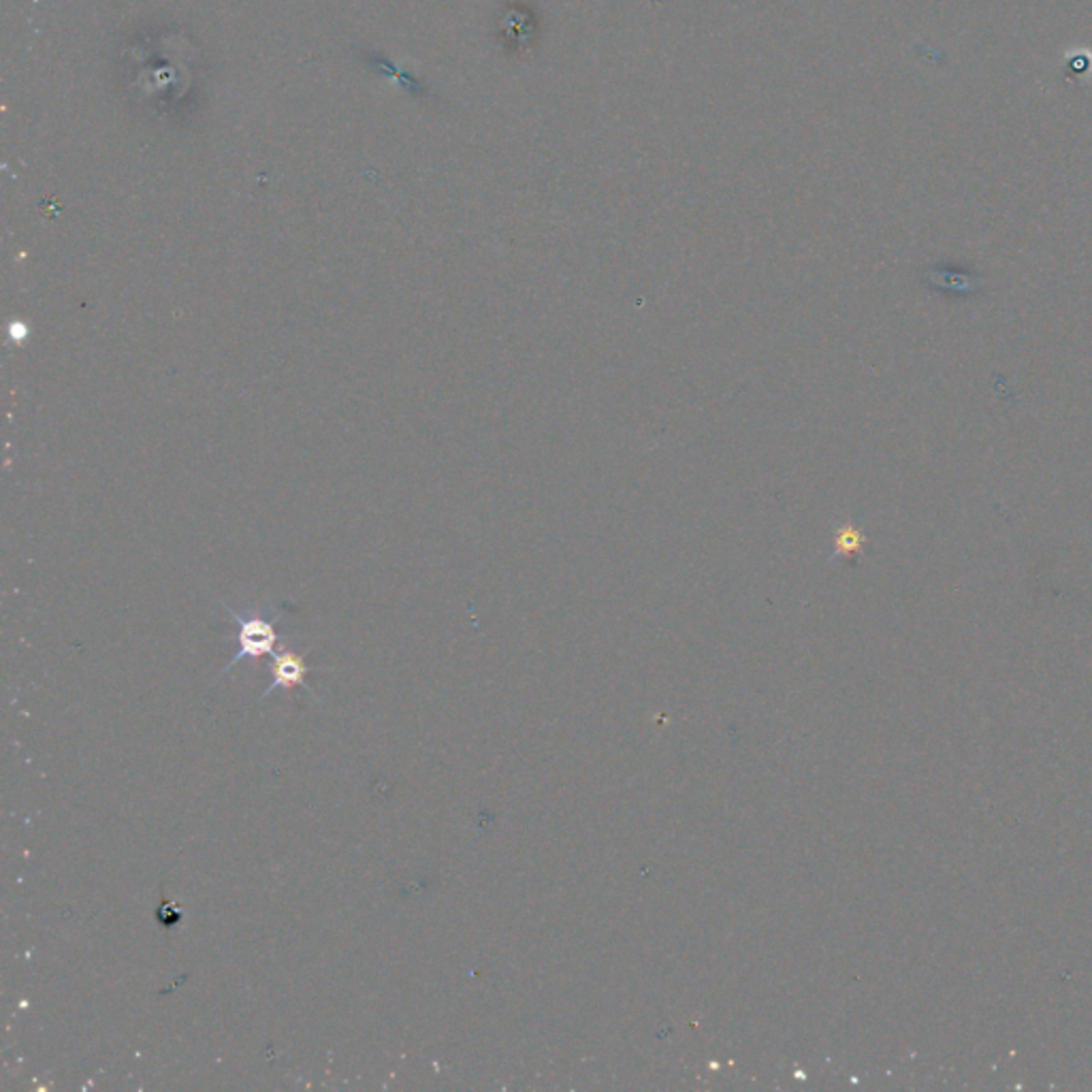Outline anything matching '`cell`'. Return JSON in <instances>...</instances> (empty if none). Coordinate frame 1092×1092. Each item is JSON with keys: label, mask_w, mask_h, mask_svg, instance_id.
Here are the masks:
<instances>
[{"label": "cell", "mask_w": 1092, "mask_h": 1092, "mask_svg": "<svg viewBox=\"0 0 1092 1092\" xmlns=\"http://www.w3.org/2000/svg\"><path fill=\"white\" fill-rule=\"evenodd\" d=\"M308 672L309 666L299 653H295L293 649H282V651L273 655V662H271V683L265 689V694H263V698L269 696L273 689H290V687L295 685H305L303 681L308 677Z\"/></svg>", "instance_id": "cell-2"}, {"label": "cell", "mask_w": 1092, "mask_h": 1092, "mask_svg": "<svg viewBox=\"0 0 1092 1092\" xmlns=\"http://www.w3.org/2000/svg\"><path fill=\"white\" fill-rule=\"evenodd\" d=\"M224 609L233 617L238 629L233 636H228V640L235 643V655L223 672H228L246 658L258 659L267 653L276 651V644L280 640L276 624L284 617L286 609H252L250 613H238L231 606H224Z\"/></svg>", "instance_id": "cell-1"}]
</instances>
